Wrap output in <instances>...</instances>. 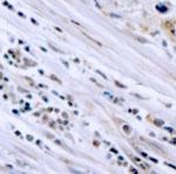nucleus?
Listing matches in <instances>:
<instances>
[{"label": "nucleus", "instance_id": "nucleus-3", "mask_svg": "<svg viewBox=\"0 0 176 174\" xmlns=\"http://www.w3.org/2000/svg\"><path fill=\"white\" fill-rule=\"evenodd\" d=\"M156 10L159 11V12H161V13H166L167 11V7L166 6H163V5H157V6H156Z\"/></svg>", "mask_w": 176, "mask_h": 174}, {"label": "nucleus", "instance_id": "nucleus-11", "mask_svg": "<svg viewBox=\"0 0 176 174\" xmlns=\"http://www.w3.org/2000/svg\"><path fill=\"white\" fill-rule=\"evenodd\" d=\"M129 172H130V173H139V171H136L135 168H133V167L129 168Z\"/></svg>", "mask_w": 176, "mask_h": 174}, {"label": "nucleus", "instance_id": "nucleus-1", "mask_svg": "<svg viewBox=\"0 0 176 174\" xmlns=\"http://www.w3.org/2000/svg\"><path fill=\"white\" fill-rule=\"evenodd\" d=\"M153 122H154V125L157 126V127H163V126H164V121L161 120V119H154Z\"/></svg>", "mask_w": 176, "mask_h": 174}, {"label": "nucleus", "instance_id": "nucleus-4", "mask_svg": "<svg viewBox=\"0 0 176 174\" xmlns=\"http://www.w3.org/2000/svg\"><path fill=\"white\" fill-rule=\"evenodd\" d=\"M114 84H115L118 87H120V88H127V86L123 85V84H121V82L118 81V80H114Z\"/></svg>", "mask_w": 176, "mask_h": 174}, {"label": "nucleus", "instance_id": "nucleus-18", "mask_svg": "<svg viewBox=\"0 0 176 174\" xmlns=\"http://www.w3.org/2000/svg\"><path fill=\"white\" fill-rule=\"evenodd\" d=\"M110 17H113V18H121L120 15H118V14H110Z\"/></svg>", "mask_w": 176, "mask_h": 174}, {"label": "nucleus", "instance_id": "nucleus-10", "mask_svg": "<svg viewBox=\"0 0 176 174\" xmlns=\"http://www.w3.org/2000/svg\"><path fill=\"white\" fill-rule=\"evenodd\" d=\"M166 165L168 166V167H171L173 169H175L176 171V166H174V165H171V164H169V162H166Z\"/></svg>", "mask_w": 176, "mask_h": 174}, {"label": "nucleus", "instance_id": "nucleus-20", "mask_svg": "<svg viewBox=\"0 0 176 174\" xmlns=\"http://www.w3.org/2000/svg\"><path fill=\"white\" fill-rule=\"evenodd\" d=\"M62 116H64L65 119H67V118H68V114H67V113H62Z\"/></svg>", "mask_w": 176, "mask_h": 174}, {"label": "nucleus", "instance_id": "nucleus-17", "mask_svg": "<svg viewBox=\"0 0 176 174\" xmlns=\"http://www.w3.org/2000/svg\"><path fill=\"white\" fill-rule=\"evenodd\" d=\"M62 64H64V65L66 66V67H67V68L69 67V66H68V62H67V61H65V60H62Z\"/></svg>", "mask_w": 176, "mask_h": 174}, {"label": "nucleus", "instance_id": "nucleus-23", "mask_svg": "<svg viewBox=\"0 0 176 174\" xmlns=\"http://www.w3.org/2000/svg\"><path fill=\"white\" fill-rule=\"evenodd\" d=\"M8 53H10V54L12 55V58H15V55H14V53H13L12 51H8Z\"/></svg>", "mask_w": 176, "mask_h": 174}, {"label": "nucleus", "instance_id": "nucleus-25", "mask_svg": "<svg viewBox=\"0 0 176 174\" xmlns=\"http://www.w3.org/2000/svg\"><path fill=\"white\" fill-rule=\"evenodd\" d=\"M46 135H47V138H51V139H54V137H53L52 134H46Z\"/></svg>", "mask_w": 176, "mask_h": 174}, {"label": "nucleus", "instance_id": "nucleus-22", "mask_svg": "<svg viewBox=\"0 0 176 174\" xmlns=\"http://www.w3.org/2000/svg\"><path fill=\"white\" fill-rule=\"evenodd\" d=\"M170 143H173V145H176V139L170 140Z\"/></svg>", "mask_w": 176, "mask_h": 174}, {"label": "nucleus", "instance_id": "nucleus-12", "mask_svg": "<svg viewBox=\"0 0 176 174\" xmlns=\"http://www.w3.org/2000/svg\"><path fill=\"white\" fill-rule=\"evenodd\" d=\"M149 160H150V161H153V162H154V164H157V162H159V161L156 160L155 158H149Z\"/></svg>", "mask_w": 176, "mask_h": 174}, {"label": "nucleus", "instance_id": "nucleus-13", "mask_svg": "<svg viewBox=\"0 0 176 174\" xmlns=\"http://www.w3.org/2000/svg\"><path fill=\"white\" fill-rule=\"evenodd\" d=\"M49 46H51V47H52V48H53V49H54V51H56V52H58V51H59L58 48L55 47V46H54V45H53V44H51V42H49Z\"/></svg>", "mask_w": 176, "mask_h": 174}, {"label": "nucleus", "instance_id": "nucleus-7", "mask_svg": "<svg viewBox=\"0 0 176 174\" xmlns=\"http://www.w3.org/2000/svg\"><path fill=\"white\" fill-rule=\"evenodd\" d=\"M96 73L101 75V77H102V78H103V79H107V77H106V74H103V73H102L101 71H99V69H96Z\"/></svg>", "mask_w": 176, "mask_h": 174}, {"label": "nucleus", "instance_id": "nucleus-24", "mask_svg": "<svg viewBox=\"0 0 176 174\" xmlns=\"http://www.w3.org/2000/svg\"><path fill=\"white\" fill-rule=\"evenodd\" d=\"M35 142H37V145H38V146H41V141H40V140H37Z\"/></svg>", "mask_w": 176, "mask_h": 174}, {"label": "nucleus", "instance_id": "nucleus-26", "mask_svg": "<svg viewBox=\"0 0 176 174\" xmlns=\"http://www.w3.org/2000/svg\"><path fill=\"white\" fill-rule=\"evenodd\" d=\"M18 14H19V15H20L21 18H25V14H22V13H21V12H19V13H18Z\"/></svg>", "mask_w": 176, "mask_h": 174}, {"label": "nucleus", "instance_id": "nucleus-28", "mask_svg": "<svg viewBox=\"0 0 176 174\" xmlns=\"http://www.w3.org/2000/svg\"><path fill=\"white\" fill-rule=\"evenodd\" d=\"M68 105H69V106H74V104H73V103H72V101H71V100H69V103H68Z\"/></svg>", "mask_w": 176, "mask_h": 174}, {"label": "nucleus", "instance_id": "nucleus-8", "mask_svg": "<svg viewBox=\"0 0 176 174\" xmlns=\"http://www.w3.org/2000/svg\"><path fill=\"white\" fill-rule=\"evenodd\" d=\"M110 153H113V154H119V151L116 150V148H110Z\"/></svg>", "mask_w": 176, "mask_h": 174}, {"label": "nucleus", "instance_id": "nucleus-27", "mask_svg": "<svg viewBox=\"0 0 176 174\" xmlns=\"http://www.w3.org/2000/svg\"><path fill=\"white\" fill-rule=\"evenodd\" d=\"M31 20H32V22H33L34 25H38V22H37V21H35V20H34V19H31Z\"/></svg>", "mask_w": 176, "mask_h": 174}, {"label": "nucleus", "instance_id": "nucleus-19", "mask_svg": "<svg viewBox=\"0 0 176 174\" xmlns=\"http://www.w3.org/2000/svg\"><path fill=\"white\" fill-rule=\"evenodd\" d=\"M54 142L56 143V145H61V141H60V140H56V139H55V140H54Z\"/></svg>", "mask_w": 176, "mask_h": 174}, {"label": "nucleus", "instance_id": "nucleus-21", "mask_svg": "<svg viewBox=\"0 0 176 174\" xmlns=\"http://www.w3.org/2000/svg\"><path fill=\"white\" fill-rule=\"evenodd\" d=\"M15 135H18V137H21V133L19 132V131H15Z\"/></svg>", "mask_w": 176, "mask_h": 174}, {"label": "nucleus", "instance_id": "nucleus-6", "mask_svg": "<svg viewBox=\"0 0 176 174\" xmlns=\"http://www.w3.org/2000/svg\"><path fill=\"white\" fill-rule=\"evenodd\" d=\"M49 78H51L52 80H54V81H56V82H59V84H61V81H60V80H59L58 78H55V75H51Z\"/></svg>", "mask_w": 176, "mask_h": 174}, {"label": "nucleus", "instance_id": "nucleus-15", "mask_svg": "<svg viewBox=\"0 0 176 174\" xmlns=\"http://www.w3.org/2000/svg\"><path fill=\"white\" fill-rule=\"evenodd\" d=\"M93 145H94V146H96V147H98V146H99V145H100V142H99L98 140H95L94 142H93Z\"/></svg>", "mask_w": 176, "mask_h": 174}, {"label": "nucleus", "instance_id": "nucleus-16", "mask_svg": "<svg viewBox=\"0 0 176 174\" xmlns=\"http://www.w3.org/2000/svg\"><path fill=\"white\" fill-rule=\"evenodd\" d=\"M48 123H49V126H51V127H53V128H55V126H54V122H53V121H49V122H48Z\"/></svg>", "mask_w": 176, "mask_h": 174}, {"label": "nucleus", "instance_id": "nucleus-14", "mask_svg": "<svg viewBox=\"0 0 176 174\" xmlns=\"http://www.w3.org/2000/svg\"><path fill=\"white\" fill-rule=\"evenodd\" d=\"M26 139L27 140H30V141H33V137H32V135H26Z\"/></svg>", "mask_w": 176, "mask_h": 174}, {"label": "nucleus", "instance_id": "nucleus-2", "mask_svg": "<svg viewBox=\"0 0 176 174\" xmlns=\"http://www.w3.org/2000/svg\"><path fill=\"white\" fill-rule=\"evenodd\" d=\"M122 130H123V132H125L126 134H128V135L132 133V131H133L132 127L129 126V125H123V126H122Z\"/></svg>", "mask_w": 176, "mask_h": 174}, {"label": "nucleus", "instance_id": "nucleus-29", "mask_svg": "<svg viewBox=\"0 0 176 174\" xmlns=\"http://www.w3.org/2000/svg\"><path fill=\"white\" fill-rule=\"evenodd\" d=\"M175 51H176V47H175Z\"/></svg>", "mask_w": 176, "mask_h": 174}, {"label": "nucleus", "instance_id": "nucleus-5", "mask_svg": "<svg viewBox=\"0 0 176 174\" xmlns=\"http://www.w3.org/2000/svg\"><path fill=\"white\" fill-rule=\"evenodd\" d=\"M163 128H164V130H166V131H168V132H170V133H174V134H176V132L173 130V128H171V127H163Z\"/></svg>", "mask_w": 176, "mask_h": 174}, {"label": "nucleus", "instance_id": "nucleus-9", "mask_svg": "<svg viewBox=\"0 0 176 174\" xmlns=\"http://www.w3.org/2000/svg\"><path fill=\"white\" fill-rule=\"evenodd\" d=\"M137 152H140V154H141V155H142L143 158H148V155H147V153H144V152H141V151H140V150H137Z\"/></svg>", "mask_w": 176, "mask_h": 174}]
</instances>
